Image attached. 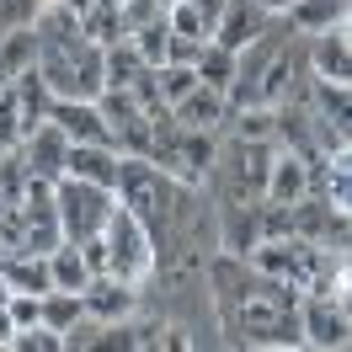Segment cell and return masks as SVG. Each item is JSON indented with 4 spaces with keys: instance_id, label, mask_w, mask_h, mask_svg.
Listing matches in <instances>:
<instances>
[{
    "instance_id": "cell-1",
    "label": "cell",
    "mask_w": 352,
    "mask_h": 352,
    "mask_svg": "<svg viewBox=\"0 0 352 352\" xmlns=\"http://www.w3.org/2000/svg\"><path fill=\"white\" fill-rule=\"evenodd\" d=\"M203 283L214 294L219 309V331L235 347H305V331H299V288L267 278L245 256L214 251L203 262Z\"/></svg>"
},
{
    "instance_id": "cell-2",
    "label": "cell",
    "mask_w": 352,
    "mask_h": 352,
    "mask_svg": "<svg viewBox=\"0 0 352 352\" xmlns=\"http://www.w3.org/2000/svg\"><path fill=\"white\" fill-rule=\"evenodd\" d=\"M272 139H241V133H219V150L208 166L203 192L214 203V219L224 214H256L267 203V171H272Z\"/></svg>"
},
{
    "instance_id": "cell-3",
    "label": "cell",
    "mask_w": 352,
    "mask_h": 352,
    "mask_svg": "<svg viewBox=\"0 0 352 352\" xmlns=\"http://www.w3.org/2000/svg\"><path fill=\"white\" fill-rule=\"evenodd\" d=\"M214 150H219V133H203L176 123L171 107L150 118V160L155 171H166L171 182H187V187H203L208 182V166H214Z\"/></svg>"
},
{
    "instance_id": "cell-4",
    "label": "cell",
    "mask_w": 352,
    "mask_h": 352,
    "mask_svg": "<svg viewBox=\"0 0 352 352\" xmlns=\"http://www.w3.org/2000/svg\"><path fill=\"white\" fill-rule=\"evenodd\" d=\"M54 208H59V230H65L69 245L102 235L118 208V187H96V182H80V176H59L54 182Z\"/></svg>"
},
{
    "instance_id": "cell-5",
    "label": "cell",
    "mask_w": 352,
    "mask_h": 352,
    "mask_svg": "<svg viewBox=\"0 0 352 352\" xmlns=\"http://www.w3.org/2000/svg\"><path fill=\"white\" fill-rule=\"evenodd\" d=\"M102 245H107V272L112 278H123V283H150V272H155L150 235H144V224L133 219L123 203L112 208L107 230H102Z\"/></svg>"
},
{
    "instance_id": "cell-6",
    "label": "cell",
    "mask_w": 352,
    "mask_h": 352,
    "mask_svg": "<svg viewBox=\"0 0 352 352\" xmlns=\"http://www.w3.org/2000/svg\"><path fill=\"white\" fill-rule=\"evenodd\" d=\"M315 251H320V245L305 241V235H267V241H256L245 251V262L256 267V272H267V278H278V283L305 294L309 272H315Z\"/></svg>"
},
{
    "instance_id": "cell-7",
    "label": "cell",
    "mask_w": 352,
    "mask_h": 352,
    "mask_svg": "<svg viewBox=\"0 0 352 352\" xmlns=\"http://www.w3.org/2000/svg\"><path fill=\"white\" fill-rule=\"evenodd\" d=\"M299 331H305V347L342 352V347L352 342L347 299H331V294H305V299H299Z\"/></svg>"
},
{
    "instance_id": "cell-8",
    "label": "cell",
    "mask_w": 352,
    "mask_h": 352,
    "mask_svg": "<svg viewBox=\"0 0 352 352\" xmlns=\"http://www.w3.org/2000/svg\"><path fill=\"white\" fill-rule=\"evenodd\" d=\"M96 107H102V118H107L112 150L118 155H150V112L139 107L129 91H102Z\"/></svg>"
},
{
    "instance_id": "cell-9",
    "label": "cell",
    "mask_w": 352,
    "mask_h": 352,
    "mask_svg": "<svg viewBox=\"0 0 352 352\" xmlns=\"http://www.w3.org/2000/svg\"><path fill=\"white\" fill-rule=\"evenodd\" d=\"M80 305H86V315H96V320H123V315L139 309V283H123V278H112V272H96V278L80 288Z\"/></svg>"
},
{
    "instance_id": "cell-10",
    "label": "cell",
    "mask_w": 352,
    "mask_h": 352,
    "mask_svg": "<svg viewBox=\"0 0 352 352\" xmlns=\"http://www.w3.org/2000/svg\"><path fill=\"white\" fill-rule=\"evenodd\" d=\"M309 43V75H320V80H352V38H347V22L326 27V32H315L305 38Z\"/></svg>"
},
{
    "instance_id": "cell-11",
    "label": "cell",
    "mask_w": 352,
    "mask_h": 352,
    "mask_svg": "<svg viewBox=\"0 0 352 352\" xmlns=\"http://www.w3.org/2000/svg\"><path fill=\"white\" fill-rule=\"evenodd\" d=\"M65 150H69V139H65V129H59L54 118H48V123H38V129L22 139L27 171L43 176V182H59V176H65Z\"/></svg>"
},
{
    "instance_id": "cell-12",
    "label": "cell",
    "mask_w": 352,
    "mask_h": 352,
    "mask_svg": "<svg viewBox=\"0 0 352 352\" xmlns=\"http://www.w3.org/2000/svg\"><path fill=\"white\" fill-rule=\"evenodd\" d=\"M171 118L176 123H187V129H203V133H224V123H230V102H224V91H214V86H192L182 102L171 107Z\"/></svg>"
},
{
    "instance_id": "cell-13",
    "label": "cell",
    "mask_w": 352,
    "mask_h": 352,
    "mask_svg": "<svg viewBox=\"0 0 352 352\" xmlns=\"http://www.w3.org/2000/svg\"><path fill=\"white\" fill-rule=\"evenodd\" d=\"M48 118L65 129L69 144H112L107 118H102V107H96V102H54V107H48Z\"/></svg>"
},
{
    "instance_id": "cell-14",
    "label": "cell",
    "mask_w": 352,
    "mask_h": 352,
    "mask_svg": "<svg viewBox=\"0 0 352 352\" xmlns=\"http://www.w3.org/2000/svg\"><path fill=\"white\" fill-rule=\"evenodd\" d=\"M118 166H123V155L112 144H69L65 150V176H80L96 187H118Z\"/></svg>"
},
{
    "instance_id": "cell-15",
    "label": "cell",
    "mask_w": 352,
    "mask_h": 352,
    "mask_svg": "<svg viewBox=\"0 0 352 352\" xmlns=\"http://www.w3.org/2000/svg\"><path fill=\"white\" fill-rule=\"evenodd\" d=\"M267 22H272V16H267L256 0H224V16H219V27H214V43H224L235 54V48H245Z\"/></svg>"
},
{
    "instance_id": "cell-16",
    "label": "cell",
    "mask_w": 352,
    "mask_h": 352,
    "mask_svg": "<svg viewBox=\"0 0 352 352\" xmlns=\"http://www.w3.org/2000/svg\"><path fill=\"white\" fill-rule=\"evenodd\" d=\"M309 192V171L294 150H278L272 155V171H267V203H294Z\"/></svg>"
},
{
    "instance_id": "cell-17",
    "label": "cell",
    "mask_w": 352,
    "mask_h": 352,
    "mask_svg": "<svg viewBox=\"0 0 352 352\" xmlns=\"http://www.w3.org/2000/svg\"><path fill=\"white\" fill-rule=\"evenodd\" d=\"M150 75V65L139 59V48L123 38V43L102 48V80H107V91H133L139 80Z\"/></svg>"
},
{
    "instance_id": "cell-18",
    "label": "cell",
    "mask_w": 352,
    "mask_h": 352,
    "mask_svg": "<svg viewBox=\"0 0 352 352\" xmlns=\"http://www.w3.org/2000/svg\"><path fill=\"white\" fill-rule=\"evenodd\" d=\"M347 6L352 0H294V6H288V27H294L299 38H315V32H326V27L347 22Z\"/></svg>"
},
{
    "instance_id": "cell-19",
    "label": "cell",
    "mask_w": 352,
    "mask_h": 352,
    "mask_svg": "<svg viewBox=\"0 0 352 352\" xmlns=\"http://www.w3.org/2000/svg\"><path fill=\"white\" fill-rule=\"evenodd\" d=\"M80 32H86L91 43H102V48L123 43V38H129V27H123V6H118V0H91L86 11H80Z\"/></svg>"
},
{
    "instance_id": "cell-20",
    "label": "cell",
    "mask_w": 352,
    "mask_h": 352,
    "mask_svg": "<svg viewBox=\"0 0 352 352\" xmlns=\"http://www.w3.org/2000/svg\"><path fill=\"white\" fill-rule=\"evenodd\" d=\"M309 107L320 112L326 123L352 133V102H347V80H320V75H309Z\"/></svg>"
},
{
    "instance_id": "cell-21",
    "label": "cell",
    "mask_w": 352,
    "mask_h": 352,
    "mask_svg": "<svg viewBox=\"0 0 352 352\" xmlns=\"http://www.w3.org/2000/svg\"><path fill=\"white\" fill-rule=\"evenodd\" d=\"M32 65H38V32L32 27H6V38H0V80H16Z\"/></svg>"
},
{
    "instance_id": "cell-22",
    "label": "cell",
    "mask_w": 352,
    "mask_h": 352,
    "mask_svg": "<svg viewBox=\"0 0 352 352\" xmlns=\"http://www.w3.org/2000/svg\"><path fill=\"white\" fill-rule=\"evenodd\" d=\"M48 272H54V288H65V294H80L91 283L86 256H80V245H69V241H59L48 251Z\"/></svg>"
},
{
    "instance_id": "cell-23",
    "label": "cell",
    "mask_w": 352,
    "mask_h": 352,
    "mask_svg": "<svg viewBox=\"0 0 352 352\" xmlns=\"http://www.w3.org/2000/svg\"><path fill=\"white\" fill-rule=\"evenodd\" d=\"M6 283L16 294H48L54 288V272H48V256H6Z\"/></svg>"
},
{
    "instance_id": "cell-24",
    "label": "cell",
    "mask_w": 352,
    "mask_h": 352,
    "mask_svg": "<svg viewBox=\"0 0 352 352\" xmlns=\"http://www.w3.org/2000/svg\"><path fill=\"white\" fill-rule=\"evenodd\" d=\"M192 69H198V80H203V86H214V91H230V80H235V54H230L224 43H214V38H208V43L198 48Z\"/></svg>"
},
{
    "instance_id": "cell-25",
    "label": "cell",
    "mask_w": 352,
    "mask_h": 352,
    "mask_svg": "<svg viewBox=\"0 0 352 352\" xmlns=\"http://www.w3.org/2000/svg\"><path fill=\"white\" fill-rule=\"evenodd\" d=\"M80 315H86L80 294H65V288H48V294H43V309H38V320H43L48 331H59V336H65Z\"/></svg>"
},
{
    "instance_id": "cell-26",
    "label": "cell",
    "mask_w": 352,
    "mask_h": 352,
    "mask_svg": "<svg viewBox=\"0 0 352 352\" xmlns=\"http://www.w3.org/2000/svg\"><path fill=\"white\" fill-rule=\"evenodd\" d=\"M129 43L139 48V59L150 69L166 65V48H171V27H166V16H155V22H144L139 32H129Z\"/></svg>"
},
{
    "instance_id": "cell-27",
    "label": "cell",
    "mask_w": 352,
    "mask_h": 352,
    "mask_svg": "<svg viewBox=\"0 0 352 352\" xmlns=\"http://www.w3.org/2000/svg\"><path fill=\"white\" fill-rule=\"evenodd\" d=\"M27 139V123H22V102H16V86L6 80L0 86V150H16Z\"/></svg>"
},
{
    "instance_id": "cell-28",
    "label": "cell",
    "mask_w": 352,
    "mask_h": 352,
    "mask_svg": "<svg viewBox=\"0 0 352 352\" xmlns=\"http://www.w3.org/2000/svg\"><path fill=\"white\" fill-rule=\"evenodd\" d=\"M192 86H198V69H192V65H160V69H155V91H160L166 107H176Z\"/></svg>"
},
{
    "instance_id": "cell-29",
    "label": "cell",
    "mask_w": 352,
    "mask_h": 352,
    "mask_svg": "<svg viewBox=\"0 0 352 352\" xmlns=\"http://www.w3.org/2000/svg\"><path fill=\"white\" fill-rule=\"evenodd\" d=\"M224 133H241V139H272V107H241V112H230Z\"/></svg>"
},
{
    "instance_id": "cell-30",
    "label": "cell",
    "mask_w": 352,
    "mask_h": 352,
    "mask_svg": "<svg viewBox=\"0 0 352 352\" xmlns=\"http://www.w3.org/2000/svg\"><path fill=\"white\" fill-rule=\"evenodd\" d=\"M166 27H171L176 38H208V22L198 16L192 0H171V6H166Z\"/></svg>"
},
{
    "instance_id": "cell-31",
    "label": "cell",
    "mask_w": 352,
    "mask_h": 352,
    "mask_svg": "<svg viewBox=\"0 0 352 352\" xmlns=\"http://www.w3.org/2000/svg\"><path fill=\"white\" fill-rule=\"evenodd\" d=\"M11 347H16V352H65V336H59V331H48L43 320H38V326H27V331L11 336Z\"/></svg>"
},
{
    "instance_id": "cell-32",
    "label": "cell",
    "mask_w": 352,
    "mask_h": 352,
    "mask_svg": "<svg viewBox=\"0 0 352 352\" xmlns=\"http://www.w3.org/2000/svg\"><path fill=\"white\" fill-rule=\"evenodd\" d=\"M96 336H102V320H96V315H80V320L65 331V352H96Z\"/></svg>"
},
{
    "instance_id": "cell-33",
    "label": "cell",
    "mask_w": 352,
    "mask_h": 352,
    "mask_svg": "<svg viewBox=\"0 0 352 352\" xmlns=\"http://www.w3.org/2000/svg\"><path fill=\"white\" fill-rule=\"evenodd\" d=\"M203 43H208V38H176V32H171V48H166V65H192Z\"/></svg>"
},
{
    "instance_id": "cell-34",
    "label": "cell",
    "mask_w": 352,
    "mask_h": 352,
    "mask_svg": "<svg viewBox=\"0 0 352 352\" xmlns=\"http://www.w3.org/2000/svg\"><path fill=\"white\" fill-rule=\"evenodd\" d=\"M198 6V16L208 22V38H214V27H219V16H224V0H192Z\"/></svg>"
},
{
    "instance_id": "cell-35",
    "label": "cell",
    "mask_w": 352,
    "mask_h": 352,
    "mask_svg": "<svg viewBox=\"0 0 352 352\" xmlns=\"http://www.w3.org/2000/svg\"><path fill=\"white\" fill-rule=\"evenodd\" d=\"M11 336H16V326H11V309L0 305V347H11Z\"/></svg>"
},
{
    "instance_id": "cell-36",
    "label": "cell",
    "mask_w": 352,
    "mask_h": 352,
    "mask_svg": "<svg viewBox=\"0 0 352 352\" xmlns=\"http://www.w3.org/2000/svg\"><path fill=\"white\" fill-rule=\"evenodd\" d=\"M256 6H262L267 16H288V6H294V0H256Z\"/></svg>"
},
{
    "instance_id": "cell-37",
    "label": "cell",
    "mask_w": 352,
    "mask_h": 352,
    "mask_svg": "<svg viewBox=\"0 0 352 352\" xmlns=\"http://www.w3.org/2000/svg\"><path fill=\"white\" fill-rule=\"evenodd\" d=\"M6 299H11V283H6V272H0V305H6Z\"/></svg>"
},
{
    "instance_id": "cell-38",
    "label": "cell",
    "mask_w": 352,
    "mask_h": 352,
    "mask_svg": "<svg viewBox=\"0 0 352 352\" xmlns=\"http://www.w3.org/2000/svg\"><path fill=\"white\" fill-rule=\"evenodd\" d=\"M6 208H11V203H6V192H0V214H6Z\"/></svg>"
}]
</instances>
